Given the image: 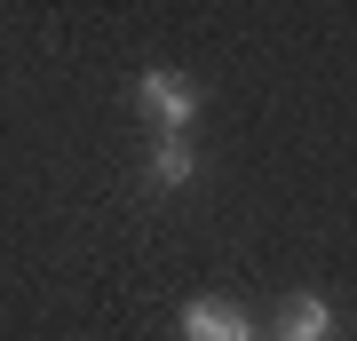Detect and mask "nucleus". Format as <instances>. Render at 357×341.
I'll return each mask as SVG.
<instances>
[{
    "label": "nucleus",
    "mask_w": 357,
    "mask_h": 341,
    "mask_svg": "<svg viewBox=\"0 0 357 341\" xmlns=\"http://www.w3.org/2000/svg\"><path fill=\"white\" fill-rule=\"evenodd\" d=\"M199 175V151H191V135H159V151H151V183L159 190H183Z\"/></svg>",
    "instance_id": "20e7f679"
},
{
    "label": "nucleus",
    "mask_w": 357,
    "mask_h": 341,
    "mask_svg": "<svg viewBox=\"0 0 357 341\" xmlns=\"http://www.w3.org/2000/svg\"><path fill=\"white\" fill-rule=\"evenodd\" d=\"M278 341H333V310L318 294H294L286 317H278Z\"/></svg>",
    "instance_id": "7ed1b4c3"
},
{
    "label": "nucleus",
    "mask_w": 357,
    "mask_h": 341,
    "mask_svg": "<svg viewBox=\"0 0 357 341\" xmlns=\"http://www.w3.org/2000/svg\"><path fill=\"white\" fill-rule=\"evenodd\" d=\"M135 103L159 119V135H191V119H199V88L183 72H143L135 79Z\"/></svg>",
    "instance_id": "f257e3e1"
},
{
    "label": "nucleus",
    "mask_w": 357,
    "mask_h": 341,
    "mask_svg": "<svg viewBox=\"0 0 357 341\" xmlns=\"http://www.w3.org/2000/svg\"><path fill=\"white\" fill-rule=\"evenodd\" d=\"M183 341H255V326L230 302H191L183 310Z\"/></svg>",
    "instance_id": "f03ea898"
}]
</instances>
